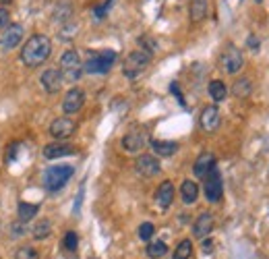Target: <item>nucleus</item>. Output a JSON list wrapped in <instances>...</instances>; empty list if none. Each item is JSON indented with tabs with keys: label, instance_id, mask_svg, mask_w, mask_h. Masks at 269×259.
Wrapping results in <instances>:
<instances>
[{
	"label": "nucleus",
	"instance_id": "f257e3e1",
	"mask_svg": "<svg viewBox=\"0 0 269 259\" xmlns=\"http://www.w3.org/2000/svg\"><path fill=\"white\" fill-rule=\"evenodd\" d=\"M52 54V41L43 33H33L31 37L25 39L23 48H21V62L29 69L41 67Z\"/></svg>",
	"mask_w": 269,
	"mask_h": 259
},
{
	"label": "nucleus",
	"instance_id": "f03ea898",
	"mask_svg": "<svg viewBox=\"0 0 269 259\" xmlns=\"http://www.w3.org/2000/svg\"><path fill=\"white\" fill-rule=\"evenodd\" d=\"M75 175V168L71 164H56L50 166L46 172H43V189L48 193H58L66 183L71 181V177Z\"/></svg>",
	"mask_w": 269,
	"mask_h": 259
},
{
	"label": "nucleus",
	"instance_id": "7ed1b4c3",
	"mask_svg": "<svg viewBox=\"0 0 269 259\" xmlns=\"http://www.w3.org/2000/svg\"><path fill=\"white\" fill-rule=\"evenodd\" d=\"M116 52L114 50H100V52H92L89 58L83 62V71L89 75H106L116 62Z\"/></svg>",
	"mask_w": 269,
	"mask_h": 259
},
{
	"label": "nucleus",
	"instance_id": "20e7f679",
	"mask_svg": "<svg viewBox=\"0 0 269 259\" xmlns=\"http://www.w3.org/2000/svg\"><path fill=\"white\" fill-rule=\"evenodd\" d=\"M149 62H151V54L139 48V50H134V52H130L126 56V60L122 64V73H124L126 79L134 81V79H139L141 73L149 67Z\"/></svg>",
	"mask_w": 269,
	"mask_h": 259
},
{
	"label": "nucleus",
	"instance_id": "39448f33",
	"mask_svg": "<svg viewBox=\"0 0 269 259\" xmlns=\"http://www.w3.org/2000/svg\"><path fill=\"white\" fill-rule=\"evenodd\" d=\"M60 73H62L64 81H71V83H77L83 77V73H85L83 71V60L79 58L77 50H66L60 56Z\"/></svg>",
	"mask_w": 269,
	"mask_h": 259
},
{
	"label": "nucleus",
	"instance_id": "423d86ee",
	"mask_svg": "<svg viewBox=\"0 0 269 259\" xmlns=\"http://www.w3.org/2000/svg\"><path fill=\"white\" fill-rule=\"evenodd\" d=\"M219 64H221L223 73H228V75H236V73L242 69V64H244L242 52H240L236 46H232V44H230V46H226V50L221 52Z\"/></svg>",
	"mask_w": 269,
	"mask_h": 259
},
{
	"label": "nucleus",
	"instance_id": "0eeeda50",
	"mask_svg": "<svg viewBox=\"0 0 269 259\" xmlns=\"http://www.w3.org/2000/svg\"><path fill=\"white\" fill-rule=\"evenodd\" d=\"M147 143H149V135H147V131H145L143 126L130 128V131L122 137V147L126 149V152H130V154L141 152V149H143Z\"/></svg>",
	"mask_w": 269,
	"mask_h": 259
},
{
	"label": "nucleus",
	"instance_id": "6e6552de",
	"mask_svg": "<svg viewBox=\"0 0 269 259\" xmlns=\"http://www.w3.org/2000/svg\"><path fill=\"white\" fill-rule=\"evenodd\" d=\"M203 193H205V199L209 203H217L223 195V183H221V175L213 168L209 175L203 179Z\"/></svg>",
	"mask_w": 269,
	"mask_h": 259
},
{
	"label": "nucleus",
	"instance_id": "1a4fd4ad",
	"mask_svg": "<svg viewBox=\"0 0 269 259\" xmlns=\"http://www.w3.org/2000/svg\"><path fill=\"white\" fill-rule=\"evenodd\" d=\"M77 131V124L71 116H58L50 122V135L56 139V141H64L69 139L73 133Z\"/></svg>",
	"mask_w": 269,
	"mask_h": 259
},
{
	"label": "nucleus",
	"instance_id": "9d476101",
	"mask_svg": "<svg viewBox=\"0 0 269 259\" xmlns=\"http://www.w3.org/2000/svg\"><path fill=\"white\" fill-rule=\"evenodd\" d=\"M85 104V92L81 88H73L66 92L64 100H62V110L66 116H73L77 112H81V108Z\"/></svg>",
	"mask_w": 269,
	"mask_h": 259
},
{
	"label": "nucleus",
	"instance_id": "9b49d317",
	"mask_svg": "<svg viewBox=\"0 0 269 259\" xmlns=\"http://www.w3.org/2000/svg\"><path fill=\"white\" fill-rule=\"evenodd\" d=\"M134 170H137L141 177L151 179V177H155V175H160V172H162V164H160V160L155 158V156L141 154L137 158V162H134Z\"/></svg>",
	"mask_w": 269,
	"mask_h": 259
},
{
	"label": "nucleus",
	"instance_id": "f8f14e48",
	"mask_svg": "<svg viewBox=\"0 0 269 259\" xmlns=\"http://www.w3.org/2000/svg\"><path fill=\"white\" fill-rule=\"evenodd\" d=\"M62 83H64V79H62V73H60V69H46L41 73V77H39V85H41V90L46 92V94H58L60 90H62Z\"/></svg>",
	"mask_w": 269,
	"mask_h": 259
},
{
	"label": "nucleus",
	"instance_id": "ddd939ff",
	"mask_svg": "<svg viewBox=\"0 0 269 259\" xmlns=\"http://www.w3.org/2000/svg\"><path fill=\"white\" fill-rule=\"evenodd\" d=\"M21 41H23V27H21L19 23H11L3 37H0V46H3L5 50H15Z\"/></svg>",
	"mask_w": 269,
	"mask_h": 259
},
{
	"label": "nucleus",
	"instance_id": "4468645a",
	"mask_svg": "<svg viewBox=\"0 0 269 259\" xmlns=\"http://www.w3.org/2000/svg\"><path fill=\"white\" fill-rule=\"evenodd\" d=\"M199 124L205 133H213L219 126V108L217 106H205L199 116Z\"/></svg>",
	"mask_w": 269,
	"mask_h": 259
},
{
	"label": "nucleus",
	"instance_id": "2eb2a0df",
	"mask_svg": "<svg viewBox=\"0 0 269 259\" xmlns=\"http://www.w3.org/2000/svg\"><path fill=\"white\" fill-rule=\"evenodd\" d=\"M77 149L69 143H48L46 147L41 149V156L46 160H60V158H66V156H73Z\"/></svg>",
	"mask_w": 269,
	"mask_h": 259
},
{
	"label": "nucleus",
	"instance_id": "dca6fc26",
	"mask_svg": "<svg viewBox=\"0 0 269 259\" xmlns=\"http://www.w3.org/2000/svg\"><path fill=\"white\" fill-rule=\"evenodd\" d=\"M215 168V156L211 152H203L197 160H195V166H193V175L197 179H205L209 172Z\"/></svg>",
	"mask_w": 269,
	"mask_h": 259
},
{
	"label": "nucleus",
	"instance_id": "f3484780",
	"mask_svg": "<svg viewBox=\"0 0 269 259\" xmlns=\"http://www.w3.org/2000/svg\"><path fill=\"white\" fill-rule=\"evenodd\" d=\"M213 224H215V220L211 213H207V211L201 213L193 224V236H197V239H207L209 232L213 230Z\"/></svg>",
	"mask_w": 269,
	"mask_h": 259
},
{
	"label": "nucleus",
	"instance_id": "a211bd4d",
	"mask_svg": "<svg viewBox=\"0 0 269 259\" xmlns=\"http://www.w3.org/2000/svg\"><path fill=\"white\" fill-rule=\"evenodd\" d=\"M174 201V185L170 181H164L158 191H155V203H158L162 209H168Z\"/></svg>",
	"mask_w": 269,
	"mask_h": 259
},
{
	"label": "nucleus",
	"instance_id": "6ab92c4d",
	"mask_svg": "<svg viewBox=\"0 0 269 259\" xmlns=\"http://www.w3.org/2000/svg\"><path fill=\"white\" fill-rule=\"evenodd\" d=\"M151 149H153V154L155 156H160V158H170L178 152V143L176 141H162V139H151L149 141Z\"/></svg>",
	"mask_w": 269,
	"mask_h": 259
},
{
	"label": "nucleus",
	"instance_id": "aec40b11",
	"mask_svg": "<svg viewBox=\"0 0 269 259\" xmlns=\"http://www.w3.org/2000/svg\"><path fill=\"white\" fill-rule=\"evenodd\" d=\"M209 13V0H191L189 7V17L193 23H201Z\"/></svg>",
	"mask_w": 269,
	"mask_h": 259
},
{
	"label": "nucleus",
	"instance_id": "412c9836",
	"mask_svg": "<svg viewBox=\"0 0 269 259\" xmlns=\"http://www.w3.org/2000/svg\"><path fill=\"white\" fill-rule=\"evenodd\" d=\"M39 211V205L37 203H31V201H21L19 203V209H17V215H19V222L27 224L29 220H33Z\"/></svg>",
	"mask_w": 269,
	"mask_h": 259
},
{
	"label": "nucleus",
	"instance_id": "4be33fe9",
	"mask_svg": "<svg viewBox=\"0 0 269 259\" xmlns=\"http://www.w3.org/2000/svg\"><path fill=\"white\" fill-rule=\"evenodd\" d=\"M181 197L187 205H193L199 199V185L195 181H185L181 185Z\"/></svg>",
	"mask_w": 269,
	"mask_h": 259
},
{
	"label": "nucleus",
	"instance_id": "5701e85b",
	"mask_svg": "<svg viewBox=\"0 0 269 259\" xmlns=\"http://www.w3.org/2000/svg\"><path fill=\"white\" fill-rule=\"evenodd\" d=\"M207 92H209V98L213 100V102H223L226 100V96H228V88H226V83L223 81H209V88H207Z\"/></svg>",
	"mask_w": 269,
	"mask_h": 259
},
{
	"label": "nucleus",
	"instance_id": "b1692460",
	"mask_svg": "<svg viewBox=\"0 0 269 259\" xmlns=\"http://www.w3.org/2000/svg\"><path fill=\"white\" fill-rule=\"evenodd\" d=\"M251 90H253V85H251V81L246 79V77L236 79L234 85H232V94H234L236 98H246V96L251 94Z\"/></svg>",
	"mask_w": 269,
	"mask_h": 259
},
{
	"label": "nucleus",
	"instance_id": "393cba45",
	"mask_svg": "<svg viewBox=\"0 0 269 259\" xmlns=\"http://www.w3.org/2000/svg\"><path fill=\"white\" fill-rule=\"evenodd\" d=\"M191 255H193V243H191V239H183L176 245L172 259H191Z\"/></svg>",
	"mask_w": 269,
	"mask_h": 259
},
{
	"label": "nucleus",
	"instance_id": "a878e982",
	"mask_svg": "<svg viewBox=\"0 0 269 259\" xmlns=\"http://www.w3.org/2000/svg\"><path fill=\"white\" fill-rule=\"evenodd\" d=\"M50 232H52V224H50V220H41V222H37V224L33 226V230H31V234H33V239H35V241L48 239Z\"/></svg>",
	"mask_w": 269,
	"mask_h": 259
},
{
	"label": "nucleus",
	"instance_id": "bb28decb",
	"mask_svg": "<svg viewBox=\"0 0 269 259\" xmlns=\"http://www.w3.org/2000/svg\"><path fill=\"white\" fill-rule=\"evenodd\" d=\"M166 253H168V245L164 241H153L147 245V257H151V259H160Z\"/></svg>",
	"mask_w": 269,
	"mask_h": 259
},
{
	"label": "nucleus",
	"instance_id": "cd10ccee",
	"mask_svg": "<svg viewBox=\"0 0 269 259\" xmlns=\"http://www.w3.org/2000/svg\"><path fill=\"white\" fill-rule=\"evenodd\" d=\"M15 259H39V253H37L31 245H23V247L17 249Z\"/></svg>",
	"mask_w": 269,
	"mask_h": 259
},
{
	"label": "nucleus",
	"instance_id": "c85d7f7f",
	"mask_svg": "<svg viewBox=\"0 0 269 259\" xmlns=\"http://www.w3.org/2000/svg\"><path fill=\"white\" fill-rule=\"evenodd\" d=\"M153 234H155V226L151 224V222H143L141 226H139V239L141 241H151L153 239Z\"/></svg>",
	"mask_w": 269,
	"mask_h": 259
},
{
	"label": "nucleus",
	"instance_id": "c756f323",
	"mask_svg": "<svg viewBox=\"0 0 269 259\" xmlns=\"http://www.w3.org/2000/svg\"><path fill=\"white\" fill-rule=\"evenodd\" d=\"M62 243H64V249H66V251H75V249L79 247V236H77V232H73V230L66 232Z\"/></svg>",
	"mask_w": 269,
	"mask_h": 259
},
{
	"label": "nucleus",
	"instance_id": "7c9ffc66",
	"mask_svg": "<svg viewBox=\"0 0 269 259\" xmlns=\"http://www.w3.org/2000/svg\"><path fill=\"white\" fill-rule=\"evenodd\" d=\"M139 44L143 46L141 50H145V52H149V54H153L155 50H158V44H155V41H153L151 37H147V35H143V37L139 39Z\"/></svg>",
	"mask_w": 269,
	"mask_h": 259
},
{
	"label": "nucleus",
	"instance_id": "2f4dec72",
	"mask_svg": "<svg viewBox=\"0 0 269 259\" xmlns=\"http://www.w3.org/2000/svg\"><path fill=\"white\" fill-rule=\"evenodd\" d=\"M9 25H11V13L5 7H0V29H7Z\"/></svg>",
	"mask_w": 269,
	"mask_h": 259
},
{
	"label": "nucleus",
	"instance_id": "473e14b6",
	"mask_svg": "<svg viewBox=\"0 0 269 259\" xmlns=\"http://www.w3.org/2000/svg\"><path fill=\"white\" fill-rule=\"evenodd\" d=\"M110 5H112V0H108V3H106V5H102V7H96V9H94L96 19H104V17L108 15V11H110Z\"/></svg>",
	"mask_w": 269,
	"mask_h": 259
},
{
	"label": "nucleus",
	"instance_id": "72a5a7b5",
	"mask_svg": "<svg viewBox=\"0 0 269 259\" xmlns=\"http://www.w3.org/2000/svg\"><path fill=\"white\" fill-rule=\"evenodd\" d=\"M19 147H21V143H13V145H11V149L7 152V164H9V162H15V158H17V152H19Z\"/></svg>",
	"mask_w": 269,
	"mask_h": 259
},
{
	"label": "nucleus",
	"instance_id": "f704fd0d",
	"mask_svg": "<svg viewBox=\"0 0 269 259\" xmlns=\"http://www.w3.org/2000/svg\"><path fill=\"white\" fill-rule=\"evenodd\" d=\"M170 92H172V94L178 98V102H181V104H185V100H183V94L178 92V83H172V85H170Z\"/></svg>",
	"mask_w": 269,
	"mask_h": 259
},
{
	"label": "nucleus",
	"instance_id": "c9c22d12",
	"mask_svg": "<svg viewBox=\"0 0 269 259\" xmlns=\"http://www.w3.org/2000/svg\"><path fill=\"white\" fill-rule=\"evenodd\" d=\"M211 249H213V241H211V239H205V241H203V251L209 253Z\"/></svg>",
	"mask_w": 269,
	"mask_h": 259
},
{
	"label": "nucleus",
	"instance_id": "e433bc0d",
	"mask_svg": "<svg viewBox=\"0 0 269 259\" xmlns=\"http://www.w3.org/2000/svg\"><path fill=\"white\" fill-rule=\"evenodd\" d=\"M249 46H251L253 50H257V48H259V41H257V37H255V35H251V37H249Z\"/></svg>",
	"mask_w": 269,
	"mask_h": 259
},
{
	"label": "nucleus",
	"instance_id": "4c0bfd02",
	"mask_svg": "<svg viewBox=\"0 0 269 259\" xmlns=\"http://www.w3.org/2000/svg\"><path fill=\"white\" fill-rule=\"evenodd\" d=\"M13 0H0V5H11Z\"/></svg>",
	"mask_w": 269,
	"mask_h": 259
},
{
	"label": "nucleus",
	"instance_id": "58836bf2",
	"mask_svg": "<svg viewBox=\"0 0 269 259\" xmlns=\"http://www.w3.org/2000/svg\"><path fill=\"white\" fill-rule=\"evenodd\" d=\"M257 3H261V0H257Z\"/></svg>",
	"mask_w": 269,
	"mask_h": 259
}]
</instances>
